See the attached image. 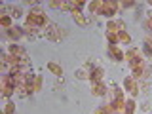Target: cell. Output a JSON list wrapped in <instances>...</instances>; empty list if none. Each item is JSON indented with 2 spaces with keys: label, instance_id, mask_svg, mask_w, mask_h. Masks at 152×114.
<instances>
[{
  "label": "cell",
  "instance_id": "cell-1",
  "mask_svg": "<svg viewBox=\"0 0 152 114\" xmlns=\"http://www.w3.org/2000/svg\"><path fill=\"white\" fill-rule=\"evenodd\" d=\"M27 25H32V27H48L50 21H48L46 13L40 12V8H34L27 17Z\"/></svg>",
  "mask_w": 152,
  "mask_h": 114
},
{
  "label": "cell",
  "instance_id": "cell-2",
  "mask_svg": "<svg viewBox=\"0 0 152 114\" xmlns=\"http://www.w3.org/2000/svg\"><path fill=\"white\" fill-rule=\"evenodd\" d=\"M66 34V31H63V28H59L57 25H53V23H50V25L46 27V38H50V40H53V42H57V40H61Z\"/></svg>",
  "mask_w": 152,
  "mask_h": 114
},
{
  "label": "cell",
  "instance_id": "cell-3",
  "mask_svg": "<svg viewBox=\"0 0 152 114\" xmlns=\"http://www.w3.org/2000/svg\"><path fill=\"white\" fill-rule=\"evenodd\" d=\"M110 104H112V108H114L116 112H122V108L126 107V99H124V93H122V89L114 88V101H112Z\"/></svg>",
  "mask_w": 152,
  "mask_h": 114
},
{
  "label": "cell",
  "instance_id": "cell-4",
  "mask_svg": "<svg viewBox=\"0 0 152 114\" xmlns=\"http://www.w3.org/2000/svg\"><path fill=\"white\" fill-rule=\"evenodd\" d=\"M118 6H120L118 2H103V6H101V13H103V15H112V13L118 10Z\"/></svg>",
  "mask_w": 152,
  "mask_h": 114
},
{
  "label": "cell",
  "instance_id": "cell-5",
  "mask_svg": "<svg viewBox=\"0 0 152 114\" xmlns=\"http://www.w3.org/2000/svg\"><path fill=\"white\" fill-rule=\"evenodd\" d=\"M91 93L104 95V93H107V84H103V82H91Z\"/></svg>",
  "mask_w": 152,
  "mask_h": 114
},
{
  "label": "cell",
  "instance_id": "cell-6",
  "mask_svg": "<svg viewBox=\"0 0 152 114\" xmlns=\"http://www.w3.org/2000/svg\"><path fill=\"white\" fill-rule=\"evenodd\" d=\"M122 31H126V27H124L122 21H110V23H108V31L107 32H114V34H118V32H122Z\"/></svg>",
  "mask_w": 152,
  "mask_h": 114
},
{
  "label": "cell",
  "instance_id": "cell-7",
  "mask_svg": "<svg viewBox=\"0 0 152 114\" xmlns=\"http://www.w3.org/2000/svg\"><path fill=\"white\" fill-rule=\"evenodd\" d=\"M72 17L76 19V23H78V25H82V27H86L89 23V19L88 17H84L82 15V12H78V10H72Z\"/></svg>",
  "mask_w": 152,
  "mask_h": 114
},
{
  "label": "cell",
  "instance_id": "cell-8",
  "mask_svg": "<svg viewBox=\"0 0 152 114\" xmlns=\"http://www.w3.org/2000/svg\"><path fill=\"white\" fill-rule=\"evenodd\" d=\"M101 78H103V69H91L89 82H101Z\"/></svg>",
  "mask_w": 152,
  "mask_h": 114
},
{
  "label": "cell",
  "instance_id": "cell-9",
  "mask_svg": "<svg viewBox=\"0 0 152 114\" xmlns=\"http://www.w3.org/2000/svg\"><path fill=\"white\" fill-rule=\"evenodd\" d=\"M110 55H112L116 61H122L124 57H126V55H124V51H122L118 46H110Z\"/></svg>",
  "mask_w": 152,
  "mask_h": 114
},
{
  "label": "cell",
  "instance_id": "cell-10",
  "mask_svg": "<svg viewBox=\"0 0 152 114\" xmlns=\"http://www.w3.org/2000/svg\"><path fill=\"white\" fill-rule=\"evenodd\" d=\"M126 88L131 91V95H137V91H139V88L135 86V80H133L131 76H129V78H126Z\"/></svg>",
  "mask_w": 152,
  "mask_h": 114
},
{
  "label": "cell",
  "instance_id": "cell-11",
  "mask_svg": "<svg viewBox=\"0 0 152 114\" xmlns=\"http://www.w3.org/2000/svg\"><path fill=\"white\" fill-rule=\"evenodd\" d=\"M25 32L31 38H38L40 36V31H38V27H32V25H25Z\"/></svg>",
  "mask_w": 152,
  "mask_h": 114
},
{
  "label": "cell",
  "instance_id": "cell-12",
  "mask_svg": "<svg viewBox=\"0 0 152 114\" xmlns=\"http://www.w3.org/2000/svg\"><path fill=\"white\" fill-rule=\"evenodd\" d=\"M48 69H50L53 74H57V76H63V69H61L57 63H50V65H48Z\"/></svg>",
  "mask_w": 152,
  "mask_h": 114
},
{
  "label": "cell",
  "instance_id": "cell-13",
  "mask_svg": "<svg viewBox=\"0 0 152 114\" xmlns=\"http://www.w3.org/2000/svg\"><path fill=\"white\" fill-rule=\"evenodd\" d=\"M21 32H23V31H19V28H13V27L8 28V36L12 38V40H17V38L21 36Z\"/></svg>",
  "mask_w": 152,
  "mask_h": 114
},
{
  "label": "cell",
  "instance_id": "cell-14",
  "mask_svg": "<svg viewBox=\"0 0 152 114\" xmlns=\"http://www.w3.org/2000/svg\"><path fill=\"white\" fill-rule=\"evenodd\" d=\"M129 34H127L126 31H122V32H118V42H122V44H129Z\"/></svg>",
  "mask_w": 152,
  "mask_h": 114
},
{
  "label": "cell",
  "instance_id": "cell-15",
  "mask_svg": "<svg viewBox=\"0 0 152 114\" xmlns=\"http://www.w3.org/2000/svg\"><path fill=\"white\" fill-rule=\"evenodd\" d=\"M101 6H103V2H91V4H89V12L101 13Z\"/></svg>",
  "mask_w": 152,
  "mask_h": 114
},
{
  "label": "cell",
  "instance_id": "cell-16",
  "mask_svg": "<svg viewBox=\"0 0 152 114\" xmlns=\"http://www.w3.org/2000/svg\"><path fill=\"white\" fill-rule=\"evenodd\" d=\"M112 112H114L112 104H108V107H101V108H97V112H95V114H112Z\"/></svg>",
  "mask_w": 152,
  "mask_h": 114
},
{
  "label": "cell",
  "instance_id": "cell-17",
  "mask_svg": "<svg viewBox=\"0 0 152 114\" xmlns=\"http://www.w3.org/2000/svg\"><path fill=\"white\" fill-rule=\"evenodd\" d=\"M0 25H2V27H6V28H12V17L2 15V19H0Z\"/></svg>",
  "mask_w": 152,
  "mask_h": 114
},
{
  "label": "cell",
  "instance_id": "cell-18",
  "mask_svg": "<svg viewBox=\"0 0 152 114\" xmlns=\"http://www.w3.org/2000/svg\"><path fill=\"white\" fill-rule=\"evenodd\" d=\"M107 38H108V42H110V46H116L118 34H114V32H107Z\"/></svg>",
  "mask_w": 152,
  "mask_h": 114
},
{
  "label": "cell",
  "instance_id": "cell-19",
  "mask_svg": "<svg viewBox=\"0 0 152 114\" xmlns=\"http://www.w3.org/2000/svg\"><path fill=\"white\" fill-rule=\"evenodd\" d=\"M133 108H135V101H127L126 103V112L124 114H133Z\"/></svg>",
  "mask_w": 152,
  "mask_h": 114
},
{
  "label": "cell",
  "instance_id": "cell-20",
  "mask_svg": "<svg viewBox=\"0 0 152 114\" xmlns=\"http://www.w3.org/2000/svg\"><path fill=\"white\" fill-rule=\"evenodd\" d=\"M13 112H15V104H13V103H8L6 108H4V114H13Z\"/></svg>",
  "mask_w": 152,
  "mask_h": 114
},
{
  "label": "cell",
  "instance_id": "cell-21",
  "mask_svg": "<svg viewBox=\"0 0 152 114\" xmlns=\"http://www.w3.org/2000/svg\"><path fill=\"white\" fill-rule=\"evenodd\" d=\"M10 15H12V17H19V15H21V10H19V8H12V10H10Z\"/></svg>",
  "mask_w": 152,
  "mask_h": 114
},
{
  "label": "cell",
  "instance_id": "cell-22",
  "mask_svg": "<svg viewBox=\"0 0 152 114\" xmlns=\"http://www.w3.org/2000/svg\"><path fill=\"white\" fill-rule=\"evenodd\" d=\"M148 23H150V25H152V15H150V17H148Z\"/></svg>",
  "mask_w": 152,
  "mask_h": 114
},
{
  "label": "cell",
  "instance_id": "cell-23",
  "mask_svg": "<svg viewBox=\"0 0 152 114\" xmlns=\"http://www.w3.org/2000/svg\"><path fill=\"white\" fill-rule=\"evenodd\" d=\"M150 6H152V2H150Z\"/></svg>",
  "mask_w": 152,
  "mask_h": 114
}]
</instances>
